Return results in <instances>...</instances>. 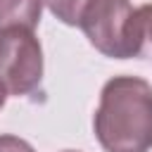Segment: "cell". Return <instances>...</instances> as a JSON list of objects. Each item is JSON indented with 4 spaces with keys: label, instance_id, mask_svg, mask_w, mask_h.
<instances>
[{
    "label": "cell",
    "instance_id": "obj_6",
    "mask_svg": "<svg viewBox=\"0 0 152 152\" xmlns=\"http://www.w3.org/2000/svg\"><path fill=\"white\" fill-rule=\"evenodd\" d=\"M135 12H138V21H140V31H142L145 45H147V43L152 45V2L135 7Z\"/></svg>",
    "mask_w": 152,
    "mask_h": 152
},
{
    "label": "cell",
    "instance_id": "obj_5",
    "mask_svg": "<svg viewBox=\"0 0 152 152\" xmlns=\"http://www.w3.org/2000/svg\"><path fill=\"white\" fill-rule=\"evenodd\" d=\"M48 5V10L66 26H78L86 7L90 0H43Z\"/></svg>",
    "mask_w": 152,
    "mask_h": 152
},
{
    "label": "cell",
    "instance_id": "obj_9",
    "mask_svg": "<svg viewBox=\"0 0 152 152\" xmlns=\"http://www.w3.org/2000/svg\"><path fill=\"white\" fill-rule=\"evenodd\" d=\"M64 152H76V150H64Z\"/></svg>",
    "mask_w": 152,
    "mask_h": 152
},
{
    "label": "cell",
    "instance_id": "obj_2",
    "mask_svg": "<svg viewBox=\"0 0 152 152\" xmlns=\"http://www.w3.org/2000/svg\"><path fill=\"white\" fill-rule=\"evenodd\" d=\"M78 28L104 57L131 59L145 52L138 12L128 0H90Z\"/></svg>",
    "mask_w": 152,
    "mask_h": 152
},
{
    "label": "cell",
    "instance_id": "obj_4",
    "mask_svg": "<svg viewBox=\"0 0 152 152\" xmlns=\"http://www.w3.org/2000/svg\"><path fill=\"white\" fill-rule=\"evenodd\" d=\"M43 14V0H0V28L33 31Z\"/></svg>",
    "mask_w": 152,
    "mask_h": 152
},
{
    "label": "cell",
    "instance_id": "obj_1",
    "mask_svg": "<svg viewBox=\"0 0 152 152\" xmlns=\"http://www.w3.org/2000/svg\"><path fill=\"white\" fill-rule=\"evenodd\" d=\"M93 128L107 152H150L152 86L138 76L109 78L102 86Z\"/></svg>",
    "mask_w": 152,
    "mask_h": 152
},
{
    "label": "cell",
    "instance_id": "obj_7",
    "mask_svg": "<svg viewBox=\"0 0 152 152\" xmlns=\"http://www.w3.org/2000/svg\"><path fill=\"white\" fill-rule=\"evenodd\" d=\"M0 152H36L19 135H0Z\"/></svg>",
    "mask_w": 152,
    "mask_h": 152
},
{
    "label": "cell",
    "instance_id": "obj_8",
    "mask_svg": "<svg viewBox=\"0 0 152 152\" xmlns=\"http://www.w3.org/2000/svg\"><path fill=\"white\" fill-rule=\"evenodd\" d=\"M5 100H7V90H5V86L0 83V109L5 107Z\"/></svg>",
    "mask_w": 152,
    "mask_h": 152
},
{
    "label": "cell",
    "instance_id": "obj_3",
    "mask_svg": "<svg viewBox=\"0 0 152 152\" xmlns=\"http://www.w3.org/2000/svg\"><path fill=\"white\" fill-rule=\"evenodd\" d=\"M43 81V48L28 28H0V83L10 95H31Z\"/></svg>",
    "mask_w": 152,
    "mask_h": 152
}]
</instances>
